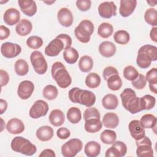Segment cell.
<instances>
[{
	"label": "cell",
	"instance_id": "cell-1",
	"mask_svg": "<svg viewBox=\"0 0 157 157\" xmlns=\"http://www.w3.org/2000/svg\"><path fill=\"white\" fill-rule=\"evenodd\" d=\"M120 98L123 107L131 113L135 114L144 110L142 98L137 97L132 89L125 88L121 92Z\"/></svg>",
	"mask_w": 157,
	"mask_h": 157
},
{
	"label": "cell",
	"instance_id": "cell-2",
	"mask_svg": "<svg viewBox=\"0 0 157 157\" xmlns=\"http://www.w3.org/2000/svg\"><path fill=\"white\" fill-rule=\"evenodd\" d=\"M68 96L71 102L78 103L87 107L93 106L96 102V96L92 91L82 90L78 87L72 88L69 91Z\"/></svg>",
	"mask_w": 157,
	"mask_h": 157
},
{
	"label": "cell",
	"instance_id": "cell-3",
	"mask_svg": "<svg viewBox=\"0 0 157 157\" xmlns=\"http://www.w3.org/2000/svg\"><path fill=\"white\" fill-rule=\"evenodd\" d=\"M157 59V48L151 45H144L138 50L136 59L137 64L142 69L150 67L152 61Z\"/></svg>",
	"mask_w": 157,
	"mask_h": 157
},
{
	"label": "cell",
	"instance_id": "cell-4",
	"mask_svg": "<svg viewBox=\"0 0 157 157\" xmlns=\"http://www.w3.org/2000/svg\"><path fill=\"white\" fill-rule=\"evenodd\" d=\"M53 78L61 88H66L72 82V78L64 65L59 61L54 63L51 68Z\"/></svg>",
	"mask_w": 157,
	"mask_h": 157
},
{
	"label": "cell",
	"instance_id": "cell-5",
	"mask_svg": "<svg viewBox=\"0 0 157 157\" xmlns=\"http://www.w3.org/2000/svg\"><path fill=\"white\" fill-rule=\"evenodd\" d=\"M10 147L13 151L26 156H32L37 151L35 145L32 144L28 139L21 136L14 137L11 142Z\"/></svg>",
	"mask_w": 157,
	"mask_h": 157
},
{
	"label": "cell",
	"instance_id": "cell-6",
	"mask_svg": "<svg viewBox=\"0 0 157 157\" xmlns=\"http://www.w3.org/2000/svg\"><path fill=\"white\" fill-rule=\"evenodd\" d=\"M93 31L94 25L93 23L88 20H83L75 28L74 34L80 42L88 43L90 40V37Z\"/></svg>",
	"mask_w": 157,
	"mask_h": 157
},
{
	"label": "cell",
	"instance_id": "cell-7",
	"mask_svg": "<svg viewBox=\"0 0 157 157\" xmlns=\"http://www.w3.org/2000/svg\"><path fill=\"white\" fill-rule=\"evenodd\" d=\"M31 64L35 72L40 75L44 74L48 69V64L43 54L37 50L33 52L30 55Z\"/></svg>",
	"mask_w": 157,
	"mask_h": 157
},
{
	"label": "cell",
	"instance_id": "cell-8",
	"mask_svg": "<svg viewBox=\"0 0 157 157\" xmlns=\"http://www.w3.org/2000/svg\"><path fill=\"white\" fill-rule=\"evenodd\" d=\"M83 147L82 142L77 138L69 140L61 147V153L64 157H74L80 152Z\"/></svg>",
	"mask_w": 157,
	"mask_h": 157
},
{
	"label": "cell",
	"instance_id": "cell-9",
	"mask_svg": "<svg viewBox=\"0 0 157 157\" xmlns=\"http://www.w3.org/2000/svg\"><path fill=\"white\" fill-rule=\"evenodd\" d=\"M137 146L136 155L139 157H152L153 156V150L152 148V143L150 139L144 136L140 140H136Z\"/></svg>",
	"mask_w": 157,
	"mask_h": 157
},
{
	"label": "cell",
	"instance_id": "cell-10",
	"mask_svg": "<svg viewBox=\"0 0 157 157\" xmlns=\"http://www.w3.org/2000/svg\"><path fill=\"white\" fill-rule=\"evenodd\" d=\"M48 104L42 100H37L33 104L29 109V115L33 119H37L42 117L45 116L48 111Z\"/></svg>",
	"mask_w": 157,
	"mask_h": 157
},
{
	"label": "cell",
	"instance_id": "cell-11",
	"mask_svg": "<svg viewBox=\"0 0 157 157\" xmlns=\"http://www.w3.org/2000/svg\"><path fill=\"white\" fill-rule=\"evenodd\" d=\"M21 52V47L17 44L10 42L3 43L1 47V53L7 58H13L17 56Z\"/></svg>",
	"mask_w": 157,
	"mask_h": 157
},
{
	"label": "cell",
	"instance_id": "cell-12",
	"mask_svg": "<svg viewBox=\"0 0 157 157\" xmlns=\"http://www.w3.org/2000/svg\"><path fill=\"white\" fill-rule=\"evenodd\" d=\"M98 13L104 18H110L117 15V6L113 1H105L98 6Z\"/></svg>",
	"mask_w": 157,
	"mask_h": 157
},
{
	"label": "cell",
	"instance_id": "cell-13",
	"mask_svg": "<svg viewBox=\"0 0 157 157\" xmlns=\"http://www.w3.org/2000/svg\"><path fill=\"white\" fill-rule=\"evenodd\" d=\"M65 45L63 42L57 37L52 40L45 48V54L48 56H56L63 50Z\"/></svg>",
	"mask_w": 157,
	"mask_h": 157
},
{
	"label": "cell",
	"instance_id": "cell-14",
	"mask_svg": "<svg viewBox=\"0 0 157 157\" xmlns=\"http://www.w3.org/2000/svg\"><path fill=\"white\" fill-rule=\"evenodd\" d=\"M34 90V85L31 81L23 80L18 85L17 94L20 99L25 100L31 97Z\"/></svg>",
	"mask_w": 157,
	"mask_h": 157
},
{
	"label": "cell",
	"instance_id": "cell-15",
	"mask_svg": "<svg viewBox=\"0 0 157 157\" xmlns=\"http://www.w3.org/2000/svg\"><path fill=\"white\" fill-rule=\"evenodd\" d=\"M128 128L131 137L136 140H140L145 136V131L141 126L139 120H134L131 121Z\"/></svg>",
	"mask_w": 157,
	"mask_h": 157
},
{
	"label": "cell",
	"instance_id": "cell-16",
	"mask_svg": "<svg viewBox=\"0 0 157 157\" xmlns=\"http://www.w3.org/2000/svg\"><path fill=\"white\" fill-rule=\"evenodd\" d=\"M57 18L61 25L69 27L73 23V15L71 11L66 7L60 9L57 13Z\"/></svg>",
	"mask_w": 157,
	"mask_h": 157
},
{
	"label": "cell",
	"instance_id": "cell-17",
	"mask_svg": "<svg viewBox=\"0 0 157 157\" xmlns=\"http://www.w3.org/2000/svg\"><path fill=\"white\" fill-rule=\"evenodd\" d=\"M136 6V0H121L120 1L119 13L121 17H128L134 12Z\"/></svg>",
	"mask_w": 157,
	"mask_h": 157
},
{
	"label": "cell",
	"instance_id": "cell-18",
	"mask_svg": "<svg viewBox=\"0 0 157 157\" xmlns=\"http://www.w3.org/2000/svg\"><path fill=\"white\" fill-rule=\"evenodd\" d=\"M18 3L21 12L28 17H33L37 12V6L34 1L19 0Z\"/></svg>",
	"mask_w": 157,
	"mask_h": 157
},
{
	"label": "cell",
	"instance_id": "cell-19",
	"mask_svg": "<svg viewBox=\"0 0 157 157\" xmlns=\"http://www.w3.org/2000/svg\"><path fill=\"white\" fill-rule=\"evenodd\" d=\"M20 12L15 8H9L7 9L3 15L4 22L9 26H13L18 23L20 20Z\"/></svg>",
	"mask_w": 157,
	"mask_h": 157
},
{
	"label": "cell",
	"instance_id": "cell-20",
	"mask_svg": "<svg viewBox=\"0 0 157 157\" xmlns=\"http://www.w3.org/2000/svg\"><path fill=\"white\" fill-rule=\"evenodd\" d=\"M6 129L12 134H18L24 131L25 125L21 120L13 118L7 123Z\"/></svg>",
	"mask_w": 157,
	"mask_h": 157
},
{
	"label": "cell",
	"instance_id": "cell-21",
	"mask_svg": "<svg viewBox=\"0 0 157 157\" xmlns=\"http://www.w3.org/2000/svg\"><path fill=\"white\" fill-rule=\"evenodd\" d=\"M116 46L110 41H104L99 44V52L100 54L105 58H110L116 53Z\"/></svg>",
	"mask_w": 157,
	"mask_h": 157
},
{
	"label": "cell",
	"instance_id": "cell-22",
	"mask_svg": "<svg viewBox=\"0 0 157 157\" xmlns=\"http://www.w3.org/2000/svg\"><path fill=\"white\" fill-rule=\"evenodd\" d=\"M33 29L31 22L27 19H21L15 27L16 33L21 36H26L29 34Z\"/></svg>",
	"mask_w": 157,
	"mask_h": 157
},
{
	"label": "cell",
	"instance_id": "cell-23",
	"mask_svg": "<svg viewBox=\"0 0 157 157\" xmlns=\"http://www.w3.org/2000/svg\"><path fill=\"white\" fill-rule=\"evenodd\" d=\"M36 137L42 142L51 140L53 136V129L49 126H42L36 131Z\"/></svg>",
	"mask_w": 157,
	"mask_h": 157
},
{
	"label": "cell",
	"instance_id": "cell-24",
	"mask_svg": "<svg viewBox=\"0 0 157 157\" xmlns=\"http://www.w3.org/2000/svg\"><path fill=\"white\" fill-rule=\"evenodd\" d=\"M119 123V118L118 115L113 112L106 113L102 118L103 125L109 129L117 128Z\"/></svg>",
	"mask_w": 157,
	"mask_h": 157
},
{
	"label": "cell",
	"instance_id": "cell-25",
	"mask_svg": "<svg viewBox=\"0 0 157 157\" xmlns=\"http://www.w3.org/2000/svg\"><path fill=\"white\" fill-rule=\"evenodd\" d=\"M84 152L88 157H96L100 154L101 145L96 141H90L85 144Z\"/></svg>",
	"mask_w": 157,
	"mask_h": 157
},
{
	"label": "cell",
	"instance_id": "cell-26",
	"mask_svg": "<svg viewBox=\"0 0 157 157\" xmlns=\"http://www.w3.org/2000/svg\"><path fill=\"white\" fill-rule=\"evenodd\" d=\"M49 121L54 126H60L63 124L65 117L64 113L59 109L53 110L49 115Z\"/></svg>",
	"mask_w": 157,
	"mask_h": 157
},
{
	"label": "cell",
	"instance_id": "cell-27",
	"mask_svg": "<svg viewBox=\"0 0 157 157\" xmlns=\"http://www.w3.org/2000/svg\"><path fill=\"white\" fill-rule=\"evenodd\" d=\"M102 126V123L99 118H91L85 120V129L89 133H95L99 131Z\"/></svg>",
	"mask_w": 157,
	"mask_h": 157
},
{
	"label": "cell",
	"instance_id": "cell-28",
	"mask_svg": "<svg viewBox=\"0 0 157 157\" xmlns=\"http://www.w3.org/2000/svg\"><path fill=\"white\" fill-rule=\"evenodd\" d=\"M102 104L105 109L114 110L118 105V100L115 94H107L102 99Z\"/></svg>",
	"mask_w": 157,
	"mask_h": 157
},
{
	"label": "cell",
	"instance_id": "cell-29",
	"mask_svg": "<svg viewBox=\"0 0 157 157\" xmlns=\"http://www.w3.org/2000/svg\"><path fill=\"white\" fill-rule=\"evenodd\" d=\"M156 117L154 115L147 113L144 115L139 121L144 128L153 129L156 126Z\"/></svg>",
	"mask_w": 157,
	"mask_h": 157
},
{
	"label": "cell",
	"instance_id": "cell-30",
	"mask_svg": "<svg viewBox=\"0 0 157 157\" xmlns=\"http://www.w3.org/2000/svg\"><path fill=\"white\" fill-rule=\"evenodd\" d=\"M78 53L74 47H70L64 50L63 52V58L66 63L70 64L75 63L78 59Z\"/></svg>",
	"mask_w": 157,
	"mask_h": 157
},
{
	"label": "cell",
	"instance_id": "cell-31",
	"mask_svg": "<svg viewBox=\"0 0 157 157\" xmlns=\"http://www.w3.org/2000/svg\"><path fill=\"white\" fill-rule=\"evenodd\" d=\"M78 67L83 72H90L93 67V60L88 55H84L80 58L78 61Z\"/></svg>",
	"mask_w": 157,
	"mask_h": 157
},
{
	"label": "cell",
	"instance_id": "cell-32",
	"mask_svg": "<svg viewBox=\"0 0 157 157\" xmlns=\"http://www.w3.org/2000/svg\"><path fill=\"white\" fill-rule=\"evenodd\" d=\"M67 118L72 124L78 123L82 119L80 110L76 107H71L67 112Z\"/></svg>",
	"mask_w": 157,
	"mask_h": 157
},
{
	"label": "cell",
	"instance_id": "cell-33",
	"mask_svg": "<svg viewBox=\"0 0 157 157\" xmlns=\"http://www.w3.org/2000/svg\"><path fill=\"white\" fill-rule=\"evenodd\" d=\"M108 88L112 91L119 90L122 86V80L119 74H113L107 79Z\"/></svg>",
	"mask_w": 157,
	"mask_h": 157
},
{
	"label": "cell",
	"instance_id": "cell-34",
	"mask_svg": "<svg viewBox=\"0 0 157 157\" xmlns=\"http://www.w3.org/2000/svg\"><path fill=\"white\" fill-rule=\"evenodd\" d=\"M113 32V26L107 22L102 23L98 27V34L102 38H108L112 36Z\"/></svg>",
	"mask_w": 157,
	"mask_h": 157
},
{
	"label": "cell",
	"instance_id": "cell-35",
	"mask_svg": "<svg viewBox=\"0 0 157 157\" xmlns=\"http://www.w3.org/2000/svg\"><path fill=\"white\" fill-rule=\"evenodd\" d=\"M85 82L89 88H96L98 87L101 83V77L98 74L91 72L86 75Z\"/></svg>",
	"mask_w": 157,
	"mask_h": 157
},
{
	"label": "cell",
	"instance_id": "cell-36",
	"mask_svg": "<svg viewBox=\"0 0 157 157\" xmlns=\"http://www.w3.org/2000/svg\"><path fill=\"white\" fill-rule=\"evenodd\" d=\"M14 69L16 74L18 75L24 76L26 75L29 71V66L25 60L19 59L15 63Z\"/></svg>",
	"mask_w": 157,
	"mask_h": 157
},
{
	"label": "cell",
	"instance_id": "cell-37",
	"mask_svg": "<svg viewBox=\"0 0 157 157\" xmlns=\"http://www.w3.org/2000/svg\"><path fill=\"white\" fill-rule=\"evenodd\" d=\"M100 139L105 144H112L117 139V134L114 131L105 129L101 132Z\"/></svg>",
	"mask_w": 157,
	"mask_h": 157
},
{
	"label": "cell",
	"instance_id": "cell-38",
	"mask_svg": "<svg viewBox=\"0 0 157 157\" xmlns=\"http://www.w3.org/2000/svg\"><path fill=\"white\" fill-rule=\"evenodd\" d=\"M113 39L116 43L121 45L127 44L130 40V36L125 30H118L113 34Z\"/></svg>",
	"mask_w": 157,
	"mask_h": 157
},
{
	"label": "cell",
	"instance_id": "cell-39",
	"mask_svg": "<svg viewBox=\"0 0 157 157\" xmlns=\"http://www.w3.org/2000/svg\"><path fill=\"white\" fill-rule=\"evenodd\" d=\"M144 19L148 25L156 27L157 25V11L154 8L148 9L144 14Z\"/></svg>",
	"mask_w": 157,
	"mask_h": 157
},
{
	"label": "cell",
	"instance_id": "cell-40",
	"mask_svg": "<svg viewBox=\"0 0 157 157\" xmlns=\"http://www.w3.org/2000/svg\"><path fill=\"white\" fill-rule=\"evenodd\" d=\"M43 96L48 100H53L56 99L58 94V91L56 86L52 85H46L42 91Z\"/></svg>",
	"mask_w": 157,
	"mask_h": 157
},
{
	"label": "cell",
	"instance_id": "cell-41",
	"mask_svg": "<svg viewBox=\"0 0 157 157\" xmlns=\"http://www.w3.org/2000/svg\"><path fill=\"white\" fill-rule=\"evenodd\" d=\"M26 45L32 49H38L43 45V40L37 36H31L26 40Z\"/></svg>",
	"mask_w": 157,
	"mask_h": 157
},
{
	"label": "cell",
	"instance_id": "cell-42",
	"mask_svg": "<svg viewBox=\"0 0 157 157\" xmlns=\"http://www.w3.org/2000/svg\"><path fill=\"white\" fill-rule=\"evenodd\" d=\"M139 75L137 70L132 66L129 65L124 67L123 70L124 77L129 81H132L136 79Z\"/></svg>",
	"mask_w": 157,
	"mask_h": 157
},
{
	"label": "cell",
	"instance_id": "cell-43",
	"mask_svg": "<svg viewBox=\"0 0 157 157\" xmlns=\"http://www.w3.org/2000/svg\"><path fill=\"white\" fill-rule=\"evenodd\" d=\"M101 115L98 110L95 107H88L83 113V119L87 120L91 118H99L100 119Z\"/></svg>",
	"mask_w": 157,
	"mask_h": 157
},
{
	"label": "cell",
	"instance_id": "cell-44",
	"mask_svg": "<svg viewBox=\"0 0 157 157\" xmlns=\"http://www.w3.org/2000/svg\"><path fill=\"white\" fill-rule=\"evenodd\" d=\"M132 85L137 90L144 89L147 85V80L145 76L143 74H139L137 77L134 80L131 81Z\"/></svg>",
	"mask_w": 157,
	"mask_h": 157
},
{
	"label": "cell",
	"instance_id": "cell-45",
	"mask_svg": "<svg viewBox=\"0 0 157 157\" xmlns=\"http://www.w3.org/2000/svg\"><path fill=\"white\" fill-rule=\"evenodd\" d=\"M142 98L144 102V110H150L154 107L156 103V99L154 96L150 94H146Z\"/></svg>",
	"mask_w": 157,
	"mask_h": 157
},
{
	"label": "cell",
	"instance_id": "cell-46",
	"mask_svg": "<svg viewBox=\"0 0 157 157\" xmlns=\"http://www.w3.org/2000/svg\"><path fill=\"white\" fill-rule=\"evenodd\" d=\"M145 78L149 85H157V69L153 67L148 71L146 74Z\"/></svg>",
	"mask_w": 157,
	"mask_h": 157
},
{
	"label": "cell",
	"instance_id": "cell-47",
	"mask_svg": "<svg viewBox=\"0 0 157 157\" xmlns=\"http://www.w3.org/2000/svg\"><path fill=\"white\" fill-rule=\"evenodd\" d=\"M91 6V1L90 0H77L76 6L82 12H86L89 10Z\"/></svg>",
	"mask_w": 157,
	"mask_h": 157
},
{
	"label": "cell",
	"instance_id": "cell-48",
	"mask_svg": "<svg viewBox=\"0 0 157 157\" xmlns=\"http://www.w3.org/2000/svg\"><path fill=\"white\" fill-rule=\"evenodd\" d=\"M105 156L106 157H122L120 150L113 144L106 150Z\"/></svg>",
	"mask_w": 157,
	"mask_h": 157
},
{
	"label": "cell",
	"instance_id": "cell-49",
	"mask_svg": "<svg viewBox=\"0 0 157 157\" xmlns=\"http://www.w3.org/2000/svg\"><path fill=\"white\" fill-rule=\"evenodd\" d=\"M102 74H103V77L104 80H107V79L110 76L113 74H118V72L115 67L113 66H107L104 68Z\"/></svg>",
	"mask_w": 157,
	"mask_h": 157
},
{
	"label": "cell",
	"instance_id": "cell-50",
	"mask_svg": "<svg viewBox=\"0 0 157 157\" xmlns=\"http://www.w3.org/2000/svg\"><path fill=\"white\" fill-rule=\"evenodd\" d=\"M56 135L61 139H66L71 136L70 131L66 128H59L56 131Z\"/></svg>",
	"mask_w": 157,
	"mask_h": 157
},
{
	"label": "cell",
	"instance_id": "cell-51",
	"mask_svg": "<svg viewBox=\"0 0 157 157\" xmlns=\"http://www.w3.org/2000/svg\"><path fill=\"white\" fill-rule=\"evenodd\" d=\"M56 37L60 39L63 42L65 45V50L71 47L72 45V39L69 35L66 34H60Z\"/></svg>",
	"mask_w": 157,
	"mask_h": 157
},
{
	"label": "cell",
	"instance_id": "cell-52",
	"mask_svg": "<svg viewBox=\"0 0 157 157\" xmlns=\"http://www.w3.org/2000/svg\"><path fill=\"white\" fill-rule=\"evenodd\" d=\"M112 144L114 145L116 147H117V148L121 152V154L122 156H124L126 154L127 147H126V145L124 142L118 140V141H115Z\"/></svg>",
	"mask_w": 157,
	"mask_h": 157
},
{
	"label": "cell",
	"instance_id": "cell-53",
	"mask_svg": "<svg viewBox=\"0 0 157 157\" xmlns=\"http://www.w3.org/2000/svg\"><path fill=\"white\" fill-rule=\"evenodd\" d=\"M0 75H1V85L2 87L4 86H6L9 83V75L6 71L2 69L0 70Z\"/></svg>",
	"mask_w": 157,
	"mask_h": 157
},
{
	"label": "cell",
	"instance_id": "cell-54",
	"mask_svg": "<svg viewBox=\"0 0 157 157\" xmlns=\"http://www.w3.org/2000/svg\"><path fill=\"white\" fill-rule=\"evenodd\" d=\"M10 35V29L4 25L0 26V39L4 40L9 37Z\"/></svg>",
	"mask_w": 157,
	"mask_h": 157
},
{
	"label": "cell",
	"instance_id": "cell-55",
	"mask_svg": "<svg viewBox=\"0 0 157 157\" xmlns=\"http://www.w3.org/2000/svg\"><path fill=\"white\" fill-rule=\"evenodd\" d=\"M55 151L50 148L44 149L39 155L40 157H55Z\"/></svg>",
	"mask_w": 157,
	"mask_h": 157
},
{
	"label": "cell",
	"instance_id": "cell-56",
	"mask_svg": "<svg viewBox=\"0 0 157 157\" xmlns=\"http://www.w3.org/2000/svg\"><path fill=\"white\" fill-rule=\"evenodd\" d=\"M7 108V101L4 100L3 99H0V114H3Z\"/></svg>",
	"mask_w": 157,
	"mask_h": 157
},
{
	"label": "cell",
	"instance_id": "cell-57",
	"mask_svg": "<svg viewBox=\"0 0 157 157\" xmlns=\"http://www.w3.org/2000/svg\"><path fill=\"white\" fill-rule=\"evenodd\" d=\"M150 37L151 39L155 42H157V28L153 27L151 28L150 32Z\"/></svg>",
	"mask_w": 157,
	"mask_h": 157
},
{
	"label": "cell",
	"instance_id": "cell-58",
	"mask_svg": "<svg viewBox=\"0 0 157 157\" xmlns=\"http://www.w3.org/2000/svg\"><path fill=\"white\" fill-rule=\"evenodd\" d=\"M147 2L151 6H155L156 5V1H147Z\"/></svg>",
	"mask_w": 157,
	"mask_h": 157
},
{
	"label": "cell",
	"instance_id": "cell-59",
	"mask_svg": "<svg viewBox=\"0 0 157 157\" xmlns=\"http://www.w3.org/2000/svg\"><path fill=\"white\" fill-rule=\"evenodd\" d=\"M44 3H45V4H47L48 5H51V4H52L53 3H54L55 2V1H43Z\"/></svg>",
	"mask_w": 157,
	"mask_h": 157
},
{
	"label": "cell",
	"instance_id": "cell-60",
	"mask_svg": "<svg viewBox=\"0 0 157 157\" xmlns=\"http://www.w3.org/2000/svg\"><path fill=\"white\" fill-rule=\"evenodd\" d=\"M1 121H2V124H1V131H2V130H3V129H4V127L2 126V124H4V121H3L2 118H1Z\"/></svg>",
	"mask_w": 157,
	"mask_h": 157
}]
</instances>
